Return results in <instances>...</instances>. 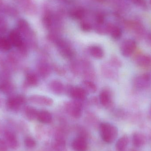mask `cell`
<instances>
[{"label": "cell", "mask_w": 151, "mask_h": 151, "mask_svg": "<svg viewBox=\"0 0 151 151\" xmlns=\"http://www.w3.org/2000/svg\"><path fill=\"white\" fill-rule=\"evenodd\" d=\"M100 133L103 140L106 142H112L118 136L117 128L108 123H103L100 126Z\"/></svg>", "instance_id": "obj_1"}, {"label": "cell", "mask_w": 151, "mask_h": 151, "mask_svg": "<svg viewBox=\"0 0 151 151\" xmlns=\"http://www.w3.org/2000/svg\"><path fill=\"white\" fill-rule=\"evenodd\" d=\"M137 49V42L133 39H127L122 43L120 50L122 55L125 57L131 56Z\"/></svg>", "instance_id": "obj_2"}, {"label": "cell", "mask_w": 151, "mask_h": 151, "mask_svg": "<svg viewBox=\"0 0 151 151\" xmlns=\"http://www.w3.org/2000/svg\"><path fill=\"white\" fill-rule=\"evenodd\" d=\"M151 78L148 73H142L135 77L134 80V86L138 89L147 88L150 85Z\"/></svg>", "instance_id": "obj_3"}, {"label": "cell", "mask_w": 151, "mask_h": 151, "mask_svg": "<svg viewBox=\"0 0 151 151\" xmlns=\"http://www.w3.org/2000/svg\"><path fill=\"white\" fill-rule=\"evenodd\" d=\"M59 51L63 57L65 58H71L74 55L72 50L70 48L68 43L64 40H58L56 41Z\"/></svg>", "instance_id": "obj_4"}, {"label": "cell", "mask_w": 151, "mask_h": 151, "mask_svg": "<svg viewBox=\"0 0 151 151\" xmlns=\"http://www.w3.org/2000/svg\"><path fill=\"white\" fill-rule=\"evenodd\" d=\"M29 101L33 104L41 106H51L53 104V100L50 98L45 96L34 95L29 98Z\"/></svg>", "instance_id": "obj_5"}, {"label": "cell", "mask_w": 151, "mask_h": 151, "mask_svg": "<svg viewBox=\"0 0 151 151\" xmlns=\"http://www.w3.org/2000/svg\"><path fill=\"white\" fill-rule=\"evenodd\" d=\"M69 95L76 100H83L86 98L87 93L82 88L74 87L70 88Z\"/></svg>", "instance_id": "obj_6"}, {"label": "cell", "mask_w": 151, "mask_h": 151, "mask_svg": "<svg viewBox=\"0 0 151 151\" xmlns=\"http://www.w3.org/2000/svg\"><path fill=\"white\" fill-rule=\"evenodd\" d=\"M9 39L12 46L17 47H20L24 44L20 32L18 30H14L12 31L9 35Z\"/></svg>", "instance_id": "obj_7"}, {"label": "cell", "mask_w": 151, "mask_h": 151, "mask_svg": "<svg viewBox=\"0 0 151 151\" xmlns=\"http://www.w3.org/2000/svg\"><path fill=\"white\" fill-rule=\"evenodd\" d=\"M136 63L142 68L150 67L151 65V57L148 55L141 54L135 58Z\"/></svg>", "instance_id": "obj_8"}, {"label": "cell", "mask_w": 151, "mask_h": 151, "mask_svg": "<svg viewBox=\"0 0 151 151\" xmlns=\"http://www.w3.org/2000/svg\"><path fill=\"white\" fill-rule=\"evenodd\" d=\"M25 99L22 96L11 98L7 102V106L10 109L16 110L19 108V106L25 102Z\"/></svg>", "instance_id": "obj_9"}, {"label": "cell", "mask_w": 151, "mask_h": 151, "mask_svg": "<svg viewBox=\"0 0 151 151\" xmlns=\"http://www.w3.org/2000/svg\"><path fill=\"white\" fill-rule=\"evenodd\" d=\"M67 109L69 112L73 117L79 118L81 115V105L80 103L77 102L69 104L67 105Z\"/></svg>", "instance_id": "obj_10"}, {"label": "cell", "mask_w": 151, "mask_h": 151, "mask_svg": "<svg viewBox=\"0 0 151 151\" xmlns=\"http://www.w3.org/2000/svg\"><path fill=\"white\" fill-rule=\"evenodd\" d=\"M72 147L75 151H85L87 149V142L83 137H78L73 142Z\"/></svg>", "instance_id": "obj_11"}, {"label": "cell", "mask_w": 151, "mask_h": 151, "mask_svg": "<svg viewBox=\"0 0 151 151\" xmlns=\"http://www.w3.org/2000/svg\"><path fill=\"white\" fill-rule=\"evenodd\" d=\"M144 136L139 132H135L132 135V143L137 148H140L144 145L145 143Z\"/></svg>", "instance_id": "obj_12"}, {"label": "cell", "mask_w": 151, "mask_h": 151, "mask_svg": "<svg viewBox=\"0 0 151 151\" xmlns=\"http://www.w3.org/2000/svg\"><path fill=\"white\" fill-rule=\"evenodd\" d=\"M106 30L107 32L110 33L114 40H119L122 35V31L119 27L112 24L107 25Z\"/></svg>", "instance_id": "obj_13"}, {"label": "cell", "mask_w": 151, "mask_h": 151, "mask_svg": "<svg viewBox=\"0 0 151 151\" xmlns=\"http://www.w3.org/2000/svg\"><path fill=\"white\" fill-rule=\"evenodd\" d=\"M49 87L51 91L57 95L62 94L64 91V86L59 81H54L51 82Z\"/></svg>", "instance_id": "obj_14"}, {"label": "cell", "mask_w": 151, "mask_h": 151, "mask_svg": "<svg viewBox=\"0 0 151 151\" xmlns=\"http://www.w3.org/2000/svg\"><path fill=\"white\" fill-rule=\"evenodd\" d=\"M99 100L102 105L107 107L110 105L111 103V98L110 92L106 90L101 91L99 94Z\"/></svg>", "instance_id": "obj_15"}, {"label": "cell", "mask_w": 151, "mask_h": 151, "mask_svg": "<svg viewBox=\"0 0 151 151\" xmlns=\"http://www.w3.org/2000/svg\"><path fill=\"white\" fill-rule=\"evenodd\" d=\"M39 121L43 123H49L52 121V117L51 114L47 111L38 112L37 116Z\"/></svg>", "instance_id": "obj_16"}, {"label": "cell", "mask_w": 151, "mask_h": 151, "mask_svg": "<svg viewBox=\"0 0 151 151\" xmlns=\"http://www.w3.org/2000/svg\"><path fill=\"white\" fill-rule=\"evenodd\" d=\"M129 144V138L127 135L122 137L116 144L117 151H126Z\"/></svg>", "instance_id": "obj_17"}, {"label": "cell", "mask_w": 151, "mask_h": 151, "mask_svg": "<svg viewBox=\"0 0 151 151\" xmlns=\"http://www.w3.org/2000/svg\"><path fill=\"white\" fill-rule=\"evenodd\" d=\"M90 54L93 57L97 59H101L104 56V50L97 46H92L89 48Z\"/></svg>", "instance_id": "obj_18"}, {"label": "cell", "mask_w": 151, "mask_h": 151, "mask_svg": "<svg viewBox=\"0 0 151 151\" xmlns=\"http://www.w3.org/2000/svg\"><path fill=\"white\" fill-rule=\"evenodd\" d=\"M83 88L86 93H94L97 91L96 84L91 81H84L83 82Z\"/></svg>", "instance_id": "obj_19"}, {"label": "cell", "mask_w": 151, "mask_h": 151, "mask_svg": "<svg viewBox=\"0 0 151 151\" xmlns=\"http://www.w3.org/2000/svg\"><path fill=\"white\" fill-rule=\"evenodd\" d=\"M12 44L9 39L0 37V49L9 50L11 48Z\"/></svg>", "instance_id": "obj_20"}, {"label": "cell", "mask_w": 151, "mask_h": 151, "mask_svg": "<svg viewBox=\"0 0 151 151\" xmlns=\"http://www.w3.org/2000/svg\"><path fill=\"white\" fill-rule=\"evenodd\" d=\"M26 80L27 83L31 86H35L38 83V79L37 76L34 73H28L27 76Z\"/></svg>", "instance_id": "obj_21"}, {"label": "cell", "mask_w": 151, "mask_h": 151, "mask_svg": "<svg viewBox=\"0 0 151 151\" xmlns=\"http://www.w3.org/2000/svg\"><path fill=\"white\" fill-rule=\"evenodd\" d=\"M72 17L75 19H81L85 16V12L82 9H76L71 13Z\"/></svg>", "instance_id": "obj_22"}, {"label": "cell", "mask_w": 151, "mask_h": 151, "mask_svg": "<svg viewBox=\"0 0 151 151\" xmlns=\"http://www.w3.org/2000/svg\"><path fill=\"white\" fill-rule=\"evenodd\" d=\"M26 112L28 118L30 119H33L35 117H37L38 112L33 107L28 106L26 109Z\"/></svg>", "instance_id": "obj_23"}, {"label": "cell", "mask_w": 151, "mask_h": 151, "mask_svg": "<svg viewBox=\"0 0 151 151\" xmlns=\"http://www.w3.org/2000/svg\"><path fill=\"white\" fill-rule=\"evenodd\" d=\"M40 73L42 76H47L50 73V68L49 65L47 64H42L40 66Z\"/></svg>", "instance_id": "obj_24"}, {"label": "cell", "mask_w": 151, "mask_h": 151, "mask_svg": "<svg viewBox=\"0 0 151 151\" xmlns=\"http://www.w3.org/2000/svg\"><path fill=\"white\" fill-rule=\"evenodd\" d=\"M7 29V23L4 17L0 15V33L5 32Z\"/></svg>", "instance_id": "obj_25"}, {"label": "cell", "mask_w": 151, "mask_h": 151, "mask_svg": "<svg viewBox=\"0 0 151 151\" xmlns=\"http://www.w3.org/2000/svg\"><path fill=\"white\" fill-rule=\"evenodd\" d=\"M43 24L47 28H49L52 24V21L50 15L47 14L45 15L43 19Z\"/></svg>", "instance_id": "obj_26"}, {"label": "cell", "mask_w": 151, "mask_h": 151, "mask_svg": "<svg viewBox=\"0 0 151 151\" xmlns=\"http://www.w3.org/2000/svg\"><path fill=\"white\" fill-rule=\"evenodd\" d=\"M81 29L85 32H89L91 29V26L89 23L86 22H82L81 24Z\"/></svg>", "instance_id": "obj_27"}, {"label": "cell", "mask_w": 151, "mask_h": 151, "mask_svg": "<svg viewBox=\"0 0 151 151\" xmlns=\"http://www.w3.org/2000/svg\"><path fill=\"white\" fill-rule=\"evenodd\" d=\"M1 89L2 91L3 92H4V93H9V92H10L11 91L12 89V86H11L10 84L6 83L3 84L1 86Z\"/></svg>", "instance_id": "obj_28"}, {"label": "cell", "mask_w": 151, "mask_h": 151, "mask_svg": "<svg viewBox=\"0 0 151 151\" xmlns=\"http://www.w3.org/2000/svg\"><path fill=\"white\" fill-rule=\"evenodd\" d=\"M134 4L142 7H145L146 5V0H132Z\"/></svg>", "instance_id": "obj_29"}, {"label": "cell", "mask_w": 151, "mask_h": 151, "mask_svg": "<svg viewBox=\"0 0 151 151\" xmlns=\"http://www.w3.org/2000/svg\"><path fill=\"white\" fill-rule=\"evenodd\" d=\"M96 20L98 24H102L104 23V18L102 14H99L96 18Z\"/></svg>", "instance_id": "obj_30"}, {"label": "cell", "mask_w": 151, "mask_h": 151, "mask_svg": "<svg viewBox=\"0 0 151 151\" xmlns=\"http://www.w3.org/2000/svg\"><path fill=\"white\" fill-rule=\"evenodd\" d=\"M98 1H99L100 2H102V1H105V0H98Z\"/></svg>", "instance_id": "obj_31"}, {"label": "cell", "mask_w": 151, "mask_h": 151, "mask_svg": "<svg viewBox=\"0 0 151 151\" xmlns=\"http://www.w3.org/2000/svg\"><path fill=\"white\" fill-rule=\"evenodd\" d=\"M150 4L151 6V0H150Z\"/></svg>", "instance_id": "obj_32"}, {"label": "cell", "mask_w": 151, "mask_h": 151, "mask_svg": "<svg viewBox=\"0 0 151 151\" xmlns=\"http://www.w3.org/2000/svg\"><path fill=\"white\" fill-rule=\"evenodd\" d=\"M0 50H1V49H0Z\"/></svg>", "instance_id": "obj_33"}]
</instances>
